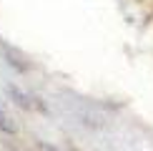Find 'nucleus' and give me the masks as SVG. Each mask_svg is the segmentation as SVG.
Masks as SVG:
<instances>
[{
    "mask_svg": "<svg viewBox=\"0 0 153 151\" xmlns=\"http://www.w3.org/2000/svg\"><path fill=\"white\" fill-rule=\"evenodd\" d=\"M0 129H3L5 134H13V131H15V126L10 123V118H8V113H5L3 108H0Z\"/></svg>",
    "mask_w": 153,
    "mask_h": 151,
    "instance_id": "1",
    "label": "nucleus"
},
{
    "mask_svg": "<svg viewBox=\"0 0 153 151\" xmlns=\"http://www.w3.org/2000/svg\"><path fill=\"white\" fill-rule=\"evenodd\" d=\"M45 151H53V149H45Z\"/></svg>",
    "mask_w": 153,
    "mask_h": 151,
    "instance_id": "2",
    "label": "nucleus"
}]
</instances>
